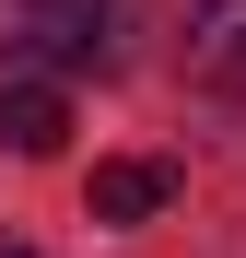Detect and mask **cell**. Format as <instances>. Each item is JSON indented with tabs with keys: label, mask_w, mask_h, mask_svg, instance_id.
<instances>
[{
	"label": "cell",
	"mask_w": 246,
	"mask_h": 258,
	"mask_svg": "<svg viewBox=\"0 0 246 258\" xmlns=\"http://www.w3.org/2000/svg\"><path fill=\"white\" fill-rule=\"evenodd\" d=\"M164 200H176V164H152V153L94 164V223H152Z\"/></svg>",
	"instance_id": "obj_3"
},
{
	"label": "cell",
	"mask_w": 246,
	"mask_h": 258,
	"mask_svg": "<svg viewBox=\"0 0 246 258\" xmlns=\"http://www.w3.org/2000/svg\"><path fill=\"white\" fill-rule=\"evenodd\" d=\"M117 0H0V59H94Z\"/></svg>",
	"instance_id": "obj_1"
},
{
	"label": "cell",
	"mask_w": 246,
	"mask_h": 258,
	"mask_svg": "<svg viewBox=\"0 0 246 258\" xmlns=\"http://www.w3.org/2000/svg\"><path fill=\"white\" fill-rule=\"evenodd\" d=\"M0 258H35V246H0Z\"/></svg>",
	"instance_id": "obj_5"
},
{
	"label": "cell",
	"mask_w": 246,
	"mask_h": 258,
	"mask_svg": "<svg viewBox=\"0 0 246 258\" xmlns=\"http://www.w3.org/2000/svg\"><path fill=\"white\" fill-rule=\"evenodd\" d=\"M188 71L211 94H246V0H199L188 12Z\"/></svg>",
	"instance_id": "obj_2"
},
{
	"label": "cell",
	"mask_w": 246,
	"mask_h": 258,
	"mask_svg": "<svg viewBox=\"0 0 246 258\" xmlns=\"http://www.w3.org/2000/svg\"><path fill=\"white\" fill-rule=\"evenodd\" d=\"M0 141H12L24 164H47L70 141V94H59V82H12V94H0Z\"/></svg>",
	"instance_id": "obj_4"
}]
</instances>
